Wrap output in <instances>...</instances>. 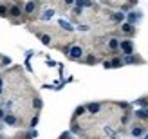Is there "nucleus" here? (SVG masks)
<instances>
[{"mask_svg": "<svg viewBox=\"0 0 148 139\" xmlns=\"http://www.w3.org/2000/svg\"><path fill=\"white\" fill-rule=\"evenodd\" d=\"M58 139H74V137H72L71 134H62V136L58 137Z\"/></svg>", "mask_w": 148, "mask_h": 139, "instance_id": "7", "label": "nucleus"}, {"mask_svg": "<svg viewBox=\"0 0 148 139\" xmlns=\"http://www.w3.org/2000/svg\"><path fill=\"white\" fill-rule=\"evenodd\" d=\"M38 2H45V0H38Z\"/></svg>", "mask_w": 148, "mask_h": 139, "instance_id": "8", "label": "nucleus"}, {"mask_svg": "<svg viewBox=\"0 0 148 139\" xmlns=\"http://www.w3.org/2000/svg\"><path fill=\"white\" fill-rule=\"evenodd\" d=\"M0 105L18 118L20 128H34L40 119L42 98L20 65L0 72Z\"/></svg>", "mask_w": 148, "mask_h": 139, "instance_id": "1", "label": "nucleus"}, {"mask_svg": "<svg viewBox=\"0 0 148 139\" xmlns=\"http://www.w3.org/2000/svg\"><path fill=\"white\" fill-rule=\"evenodd\" d=\"M146 130H148V123H146V121H139V119H136L134 125L130 127V136L141 137V136L146 134Z\"/></svg>", "mask_w": 148, "mask_h": 139, "instance_id": "3", "label": "nucleus"}, {"mask_svg": "<svg viewBox=\"0 0 148 139\" xmlns=\"http://www.w3.org/2000/svg\"><path fill=\"white\" fill-rule=\"evenodd\" d=\"M7 65H11V58L5 56V54H0V72H2Z\"/></svg>", "mask_w": 148, "mask_h": 139, "instance_id": "6", "label": "nucleus"}, {"mask_svg": "<svg viewBox=\"0 0 148 139\" xmlns=\"http://www.w3.org/2000/svg\"><path fill=\"white\" fill-rule=\"evenodd\" d=\"M136 25L134 24H130V22L125 20L123 24L119 25V29H117V34H123V36H127V38H132V36H136Z\"/></svg>", "mask_w": 148, "mask_h": 139, "instance_id": "4", "label": "nucleus"}, {"mask_svg": "<svg viewBox=\"0 0 148 139\" xmlns=\"http://www.w3.org/2000/svg\"><path fill=\"white\" fill-rule=\"evenodd\" d=\"M103 5L112 7V9H119V11H130L132 7H136L137 0H99Z\"/></svg>", "mask_w": 148, "mask_h": 139, "instance_id": "2", "label": "nucleus"}, {"mask_svg": "<svg viewBox=\"0 0 148 139\" xmlns=\"http://www.w3.org/2000/svg\"><path fill=\"white\" fill-rule=\"evenodd\" d=\"M119 51L123 53V56L134 54V51H136V47H134V42H132L130 38H125V40H121V42H119Z\"/></svg>", "mask_w": 148, "mask_h": 139, "instance_id": "5", "label": "nucleus"}]
</instances>
